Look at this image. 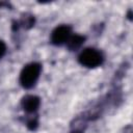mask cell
Masks as SVG:
<instances>
[{
    "label": "cell",
    "mask_w": 133,
    "mask_h": 133,
    "mask_svg": "<svg viewBox=\"0 0 133 133\" xmlns=\"http://www.w3.org/2000/svg\"><path fill=\"white\" fill-rule=\"evenodd\" d=\"M42 71V66L37 62H32L25 65L20 74V83L24 88H31L35 85L39 74Z\"/></svg>",
    "instance_id": "6da1fadb"
},
{
    "label": "cell",
    "mask_w": 133,
    "mask_h": 133,
    "mask_svg": "<svg viewBox=\"0 0 133 133\" xmlns=\"http://www.w3.org/2000/svg\"><path fill=\"white\" fill-rule=\"evenodd\" d=\"M78 60L82 65L86 68H96L102 64L104 58L100 51L94 48H87L80 53Z\"/></svg>",
    "instance_id": "7a4b0ae2"
},
{
    "label": "cell",
    "mask_w": 133,
    "mask_h": 133,
    "mask_svg": "<svg viewBox=\"0 0 133 133\" xmlns=\"http://www.w3.org/2000/svg\"><path fill=\"white\" fill-rule=\"evenodd\" d=\"M71 36V27L68 25H60L56 27L51 34V42L56 46L65 44Z\"/></svg>",
    "instance_id": "3957f363"
},
{
    "label": "cell",
    "mask_w": 133,
    "mask_h": 133,
    "mask_svg": "<svg viewBox=\"0 0 133 133\" xmlns=\"http://www.w3.org/2000/svg\"><path fill=\"white\" fill-rule=\"evenodd\" d=\"M41 101L39 98L36 96H32V95H28L25 96L22 101H21V105L23 107V109L26 112H34L37 110V108L39 107Z\"/></svg>",
    "instance_id": "277c9868"
},
{
    "label": "cell",
    "mask_w": 133,
    "mask_h": 133,
    "mask_svg": "<svg viewBox=\"0 0 133 133\" xmlns=\"http://www.w3.org/2000/svg\"><path fill=\"white\" fill-rule=\"evenodd\" d=\"M84 39H85L84 36L79 35V34H75V35H71L65 44L70 50L74 51V50L79 49L82 46V44L84 43Z\"/></svg>",
    "instance_id": "5b68a950"
},
{
    "label": "cell",
    "mask_w": 133,
    "mask_h": 133,
    "mask_svg": "<svg viewBox=\"0 0 133 133\" xmlns=\"http://www.w3.org/2000/svg\"><path fill=\"white\" fill-rule=\"evenodd\" d=\"M5 52H6V46H5V44L2 41H0V58L3 57Z\"/></svg>",
    "instance_id": "8992f818"
},
{
    "label": "cell",
    "mask_w": 133,
    "mask_h": 133,
    "mask_svg": "<svg viewBox=\"0 0 133 133\" xmlns=\"http://www.w3.org/2000/svg\"><path fill=\"white\" fill-rule=\"evenodd\" d=\"M72 133H81L80 131H74V132H72Z\"/></svg>",
    "instance_id": "52a82bcc"
}]
</instances>
